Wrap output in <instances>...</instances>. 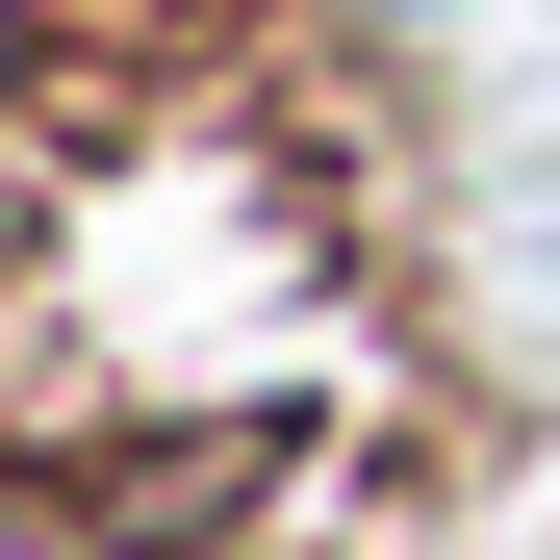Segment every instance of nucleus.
Returning <instances> with one entry per match:
<instances>
[{
  "label": "nucleus",
  "instance_id": "f257e3e1",
  "mask_svg": "<svg viewBox=\"0 0 560 560\" xmlns=\"http://www.w3.org/2000/svg\"><path fill=\"white\" fill-rule=\"evenodd\" d=\"M280 458H306V433H128V458H77V535H103V560H205V535H255L280 510Z\"/></svg>",
  "mask_w": 560,
  "mask_h": 560
},
{
  "label": "nucleus",
  "instance_id": "f03ea898",
  "mask_svg": "<svg viewBox=\"0 0 560 560\" xmlns=\"http://www.w3.org/2000/svg\"><path fill=\"white\" fill-rule=\"evenodd\" d=\"M0 560H103V535H77V485H0Z\"/></svg>",
  "mask_w": 560,
  "mask_h": 560
},
{
  "label": "nucleus",
  "instance_id": "7ed1b4c3",
  "mask_svg": "<svg viewBox=\"0 0 560 560\" xmlns=\"http://www.w3.org/2000/svg\"><path fill=\"white\" fill-rule=\"evenodd\" d=\"M51 255V153H0V280H26Z\"/></svg>",
  "mask_w": 560,
  "mask_h": 560
},
{
  "label": "nucleus",
  "instance_id": "20e7f679",
  "mask_svg": "<svg viewBox=\"0 0 560 560\" xmlns=\"http://www.w3.org/2000/svg\"><path fill=\"white\" fill-rule=\"evenodd\" d=\"M0 77H26V0H0Z\"/></svg>",
  "mask_w": 560,
  "mask_h": 560
},
{
  "label": "nucleus",
  "instance_id": "39448f33",
  "mask_svg": "<svg viewBox=\"0 0 560 560\" xmlns=\"http://www.w3.org/2000/svg\"><path fill=\"white\" fill-rule=\"evenodd\" d=\"M383 26H433V0H383Z\"/></svg>",
  "mask_w": 560,
  "mask_h": 560
}]
</instances>
